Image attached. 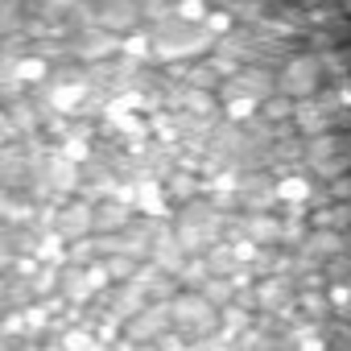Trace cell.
Wrapping results in <instances>:
<instances>
[{
  "label": "cell",
  "instance_id": "6da1fadb",
  "mask_svg": "<svg viewBox=\"0 0 351 351\" xmlns=\"http://www.w3.org/2000/svg\"><path fill=\"white\" fill-rule=\"evenodd\" d=\"M0 351H351V0H0Z\"/></svg>",
  "mask_w": 351,
  "mask_h": 351
}]
</instances>
